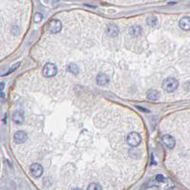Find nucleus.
<instances>
[{
	"label": "nucleus",
	"mask_w": 190,
	"mask_h": 190,
	"mask_svg": "<svg viewBox=\"0 0 190 190\" xmlns=\"http://www.w3.org/2000/svg\"><path fill=\"white\" fill-rule=\"evenodd\" d=\"M12 121L16 124H21L24 121V113L22 111H14L12 113Z\"/></svg>",
	"instance_id": "obj_10"
},
{
	"label": "nucleus",
	"mask_w": 190,
	"mask_h": 190,
	"mask_svg": "<svg viewBox=\"0 0 190 190\" xmlns=\"http://www.w3.org/2000/svg\"><path fill=\"white\" fill-rule=\"evenodd\" d=\"M30 171L32 174V176L39 178L42 176V174H43V167H42V165H40L39 163H32L30 166Z\"/></svg>",
	"instance_id": "obj_5"
},
{
	"label": "nucleus",
	"mask_w": 190,
	"mask_h": 190,
	"mask_svg": "<svg viewBox=\"0 0 190 190\" xmlns=\"http://www.w3.org/2000/svg\"><path fill=\"white\" fill-rule=\"evenodd\" d=\"M179 26L183 31H190V17H188V16L183 17L180 20Z\"/></svg>",
	"instance_id": "obj_9"
},
{
	"label": "nucleus",
	"mask_w": 190,
	"mask_h": 190,
	"mask_svg": "<svg viewBox=\"0 0 190 190\" xmlns=\"http://www.w3.org/2000/svg\"><path fill=\"white\" fill-rule=\"evenodd\" d=\"M155 181H156L157 183H164L166 180H165V178H164L163 175L159 174V175H156V176H155Z\"/></svg>",
	"instance_id": "obj_18"
},
{
	"label": "nucleus",
	"mask_w": 190,
	"mask_h": 190,
	"mask_svg": "<svg viewBox=\"0 0 190 190\" xmlns=\"http://www.w3.org/2000/svg\"><path fill=\"white\" fill-rule=\"evenodd\" d=\"M162 141L168 147V149H173L176 144V140L171 135H163L162 138Z\"/></svg>",
	"instance_id": "obj_7"
},
{
	"label": "nucleus",
	"mask_w": 190,
	"mask_h": 190,
	"mask_svg": "<svg viewBox=\"0 0 190 190\" xmlns=\"http://www.w3.org/2000/svg\"><path fill=\"white\" fill-rule=\"evenodd\" d=\"M48 31L51 32V33H58L61 29H62V23L60 20H57V19H53L51 20V22L48 24Z\"/></svg>",
	"instance_id": "obj_4"
},
{
	"label": "nucleus",
	"mask_w": 190,
	"mask_h": 190,
	"mask_svg": "<svg viewBox=\"0 0 190 190\" xmlns=\"http://www.w3.org/2000/svg\"><path fill=\"white\" fill-rule=\"evenodd\" d=\"M57 73V68L52 63H47L43 68V74L45 77H52Z\"/></svg>",
	"instance_id": "obj_3"
},
{
	"label": "nucleus",
	"mask_w": 190,
	"mask_h": 190,
	"mask_svg": "<svg viewBox=\"0 0 190 190\" xmlns=\"http://www.w3.org/2000/svg\"><path fill=\"white\" fill-rule=\"evenodd\" d=\"M159 96H160V93L157 90H151L149 91H147V93H146L147 99L150 100V101H156V100H158Z\"/></svg>",
	"instance_id": "obj_13"
},
{
	"label": "nucleus",
	"mask_w": 190,
	"mask_h": 190,
	"mask_svg": "<svg viewBox=\"0 0 190 190\" xmlns=\"http://www.w3.org/2000/svg\"><path fill=\"white\" fill-rule=\"evenodd\" d=\"M5 88V83L4 82H0V91H3Z\"/></svg>",
	"instance_id": "obj_20"
},
{
	"label": "nucleus",
	"mask_w": 190,
	"mask_h": 190,
	"mask_svg": "<svg viewBox=\"0 0 190 190\" xmlns=\"http://www.w3.org/2000/svg\"><path fill=\"white\" fill-rule=\"evenodd\" d=\"M105 32H107V34L109 36H111V37H115L119 34L120 32V30H119V27L116 25V24H109L107 26V28H105Z\"/></svg>",
	"instance_id": "obj_6"
},
{
	"label": "nucleus",
	"mask_w": 190,
	"mask_h": 190,
	"mask_svg": "<svg viewBox=\"0 0 190 190\" xmlns=\"http://www.w3.org/2000/svg\"><path fill=\"white\" fill-rule=\"evenodd\" d=\"M88 190H102V186L99 183H91L88 186Z\"/></svg>",
	"instance_id": "obj_17"
},
{
	"label": "nucleus",
	"mask_w": 190,
	"mask_h": 190,
	"mask_svg": "<svg viewBox=\"0 0 190 190\" xmlns=\"http://www.w3.org/2000/svg\"><path fill=\"white\" fill-rule=\"evenodd\" d=\"M142 142V138L137 132H130L126 137V143L130 146H138Z\"/></svg>",
	"instance_id": "obj_2"
},
{
	"label": "nucleus",
	"mask_w": 190,
	"mask_h": 190,
	"mask_svg": "<svg viewBox=\"0 0 190 190\" xmlns=\"http://www.w3.org/2000/svg\"><path fill=\"white\" fill-rule=\"evenodd\" d=\"M67 70H68V71H70L72 74H77L79 72V68L76 64H74V63H71V64H69L67 67Z\"/></svg>",
	"instance_id": "obj_14"
},
{
	"label": "nucleus",
	"mask_w": 190,
	"mask_h": 190,
	"mask_svg": "<svg viewBox=\"0 0 190 190\" xmlns=\"http://www.w3.org/2000/svg\"><path fill=\"white\" fill-rule=\"evenodd\" d=\"M146 24L149 25V27H152V28L156 27L158 25V19H157V17H155V16L149 17V18H147V20H146Z\"/></svg>",
	"instance_id": "obj_15"
},
{
	"label": "nucleus",
	"mask_w": 190,
	"mask_h": 190,
	"mask_svg": "<svg viewBox=\"0 0 190 190\" xmlns=\"http://www.w3.org/2000/svg\"><path fill=\"white\" fill-rule=\"evenodd\" d=\"M42 19H43V15H42L41 13H39V12H36L35 15H34V22L39 23L42 21Z\"/></svg>",
	"instance_id": "obj_19"
},
{
	"label": "nucleus",
	"mask_w": 190,
	"mask_h": 190,
	"mask_svg": "<svg viewBox=\"0 0 190 190\" xmlns=\"http://www.w3.org/2000/svg\"><path fill=\"white\" fill-rule=\"evenodd\" d=\"M110 81V78L107 74H104V73H99L96 77V82L98 85L100 86H103V85H105V84H108V82Z\"/></svg>",
	"instance_id": "obj_12"
},
{
	"label": "nucleus",
	"mask_w": 190,
	"mask_h": 190,
	"mask_svg": "<svg viewBox=\"0 0 190 190\" xmlns=\"http://www.w3.org/2000/svg\"><path fill=\"white\" fill-rule=\"evenodd\" d=\"M142 32H143L142 28H141L140 26H138V25H134V26L130 27L129 30V35H130V36H133V37H138V36H140V35L142 34Z\"/></svg>",
	"instance_id": "obj_11"
},
{
	"label": "nucleus",
	"mask_w": 190,
	"mask_h": 190,
	"mask_svg": "<svg viewBox=\"0 0 190 190\" xmlns=\"http://www.w3.org/2000/svg\"><path fill=\"white\" fill-rule=\"evenodd\" d=\"M19 66H20V62L15 63V64H14L13 66H12V68H11L7 72H5V73L2 74V75H3V76H6V75H9V74H11V73H12L13 71H15L19 68Z\"/></svg>",
	"instance_id": "obj_16"
},
{
	"label": "nucleus",
	"mask_w": 190,
	"mask_h": 190,
	"mask_svg": "<svg viewBox=\"0 0 190 190\" xmlns=\"http://www.w3.org/2000/svg\"><path fill=\"white\" fill-rule=\"evenodd\" d=\"M179 86V82L173 78V77H168L166 78L163 82V89L166 91V92H173L174 90H177Z\"/></svg>",
	"instance_id": "obj_1"
},
{
	"label": "nucleus",
	"mask_w": 190,
	"mask_h": 190,
	"mask_svg": "<svg viewBox=\"0 0 190 190\" xmlns=\"http://www.w3.org/2000/svg\"><path fill=\"white\" fill-rule=\"evenodd\" d=\"M27 139H28L27 133L24 132V131H21V130L15 132V134H14V136H13V140H14V142H15L16 144H22V143L26 142Z\"/></svg>",
	"instance_id": "obj_8"
},
{
	"label": "nucleus",
	"mask_w": 190,
	"mask_h": 190,
	"mask_svg": "<svg viewBox=\"0 0 190 190\" xmlns=\"http://www.w3.org/2000/svg\"><path fill=\"white\" fill-rule=\"evenodd\" d=\"M72 190H82V189H80V188H74V189H72Z\"/></svg>",
	"instance_id": "obj_23"
},
{
	"label": "nucleus",
	"mask_w": 190,
	"mask_h": 190,
	"mask_svg": "<svg viewBox=\"0 0 190 190\" xmlns=\"http://www.w3.org/2000/svg\"><path fill=\"white\" fill-rule=\"evenodd\" d=\"M5 95H4V93L2 92V91H0V97H4Z\"/></svg>",
	"instance_id": "obj_22"
},
{
	"label": "nucleus",
	"mask_w": 190,
	"mask_h": 190,
	"mask_svg": "<svg viewBox=\"0 0 190 190\" xmlns=\"http://www.w3.org/2000/svg\"><path fill=\"white\" fill-rule=\"evenodd\" d=\"M138 109H139V110H143V111H145V112H146V113H149V112H150V111H149V110H145V109H144V108H140V107H138Z\"/></svg>",
	"instance_id": "obj_21"
}]
</instances>
